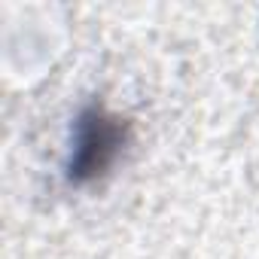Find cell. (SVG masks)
Listing matches in <instances>:
<instances>
[{
	"label": "cell",
	"mask_w": 259,
	"mask_h": 259,
	"mask_svg": "<svg viewBox=\"0 0 259 259\" xmlns=\"http://www.w3.org/2000/svg\"><path fill=\"white\" fill-rule=\"evenodd\" d=\"M125 141H128V128L119 116L98 110V107L85 110L73 128L67 177L73 183H92L104 177L119 159V153L125 150Z\"/></svg>",
	"instance_id": "cell-1"
}]
</instances>
